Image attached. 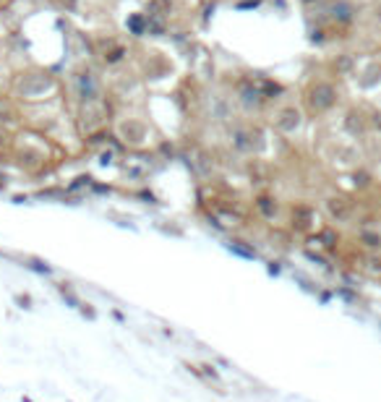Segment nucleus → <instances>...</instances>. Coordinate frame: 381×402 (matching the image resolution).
Masks as SVG:
<instances>
[{
  "mask_svg": "<svg viewBox=\"0 0 381 402\" xmlns=\"http://www.w3.org/2000/svg\"><path fill=\"white\" fill-rule=\"evenodd\" d=\"M326 209L334 219H347L350 217V204L344 199H329L326 201Z\"/></svg>",
  "mask_w": 381,
  "mask_h": 402,
  "instance_id": "nucleus-5",
  "label": "nucleus"
},
{
  "mask_svg": "<svg viewBox=\"0 0 381 402\" xmlns=\"http://www.w3.org/2000/svg\"><path fill=\"white\" fill-rule=\"evenodd\" d=\"M198 368H201L206 384H209V381L220 384V371H217V365H214V363H198Z\"/></svg>",
  "mask_w": 381,
  "mask_h": 402,
  "instance_id": "nucleus-8",
  "label": "nucleus"
},
{
  "mask_svg": "<svg viewBox=\"0 0 381 402\" xmlns=\"http://www.w3.org/2000/svg\"><path fill=\"white\" fill-rule=\"evenodd\" d=\"M256 209L261 214H264L267 219H274L277 217V199H271V196H259L256 199Z\"/></svg>",
  "mask_w": 381,
  "mask_h": 402,
  "instance_id": "nucleus-7",
  "label": "nucleus"
},
{
  "mask_svg": "<svg viewBox=\"0 0 381 402\" xmlns=\"http://www.w3.org/2000/svg\"><path fill=\"white\" fill-rule=\"evenodd\" d=\"M271 123H274V128H277V131L282 133V136H298V133L303 131L305 118H303V113H301L298 107L290 105V107H282V110H279L277 118H274Z\"/></svg>",
  "mask_w": 381,
  "mask_h": 402,
  "instance_id": "nucleus-4",
  "label": "nucleus"
},
{
  "mask_svg": "<svg viewBox=\"0 0 381 402\" xmlns=\"http://www.w3.org/2000/svg\"><path fill=\"white\" fill-rule=\"evenodd\" d=\"M58 79L47 71H26L19 79L13 81V91L16 97L26 99V102H42V99H50L58 94Z\"/></svg>",
  "mask_w": 381,
  "mask_h": 402,
  "instance_id": "nucleus-1",
  "label": "nucleus"
},
{
  "mask_svg": "<svg viewBox=\"0 0 381 402\" xmlns=\"http://www.w3.org/2000/svg\"><path fill=\"white\" fill-rule=\"evenodd\" d=\"M16 303H21V308H32V298L29 295H16Z\"/></svg>",
  "mask_w": 381,
  "mask_h": 402,
  "instance_id": "nucleus-9",
  "label": "nucleus"
},
{
  "mask_svg": "<svg viewBox=\"0 0 381 402\" xmlns=\"http://www.w3.org/2000/svg\"><path fill=\"white\" fill-rule=\"evenodd\" d=\"M337 99H340L337 89H334L332 84H326V81H319V84L311 86L305 102H308V110H311V113L321 115V113H326V110H332L334 105H337Z\"/></svg>",
  "mask_w": 381,
  "mask_h": 402,
  "instance_id": "nucleus-3",
  "label": "nucleus"
},
{
  "mask_svg": "<svg viewBox=\"0 0 381 402\" xmlns=\"http://www.w3.org/2000/svg\"><path fill=\"white\" fill-rule=\"evenodd\" d=\"M358 241L366 245V248H371V251H379L381 248V233L368 230V227H363V230L358 233Z\"/></svg>",
  "mask_w": 381,
  "mask_h": 402,
  "instance_id": "nucleus-6",
  "label": "nucleus"
},
{
  "mask_svg": "<svg viewBox=\"0 0 381 402\" xmlns=\"http://www.w3.org/2000/svg\"><path fill=\"white\" fill-rule=\"evenodd\" d=\"M115 133H117V139L125 146H131V149H147L152 144L149 123L136 118V115H123L120 121L115 123Z\"/></svg>",
  "mask_w": 381,
  "mask_h": 402,
  "instance_id": "nucleus-2",
  "label": "nucleus"
}]
</instances>
